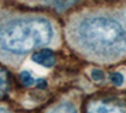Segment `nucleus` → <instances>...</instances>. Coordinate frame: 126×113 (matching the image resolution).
<instances>
[{"label":"nucleus","mask_w":126,"mask_h":113,"mask_svg":"<svg viewBox=\"0 0 126 113\" xmlns=\"http://www.w3.org/2000/svg\"><path fill=\"white\" fill-rule=\"evenodd\" d=\"M88 113H126V108L109 102H97L90 107Z\"/></svg>","instance_id":"obj_3"},{"label":"nucleus","mask_w":126,"mask_h":113,"mask_svg":"<svg viewBox=\"0 0 126 113\" xmlns=\"http://www.w3.org/2000/svg\"><path fill=\"white\" fill-rule=\"evenodd\" d=\"M20 80H22V83L24 86H33V84L38 83V82H40V79L34 78L30 74V72H28V70H24L20 73Z\"/></svg>","instance_id":"obj_7"},{"label":"nucleus","mask_w":126,"mask_h":113,"mask_svg":"<svg viewBox=\"0 0 126 113\" xmlns=\"http://www.w3.org/2000/svg\"><path fill=\"white\" fill-rule=\"evenodd\" d=\"M91 75H92V78H93L94 80H102V79H103V77H105L103 72H102V70H100V69H94V70H92Z\"/></svg>","instance_id":"obj_9"},{"label":"nucleus","mask_w":126,"mask_h":113,"mask_svg":"<svg viewBox=\"0 0 126 113\" xmlns=\"http://www.w3.org/2000/svg\"><path fill=\"white\" fill-rule=\"evenodd\" d=\"M0 113H9V112L5 111V109H3V108H0Z\"/></svg>","instance_id":"obj_10"},{"label":"nucleus","mask_w":126,"mask_h":113,"mask_svg":"<svg viewBox=\"0 0 126 113\" xmlns=\"http://www.w3.org/2000/svg\"><path fill=\"white\" fill-rule=\"evenodd\" d=\"M49 113H77V111H76L75 106H73L72 103L64 102V103H61L59 106L53 108Z\"/></svg>","instance_id":"obj_5"},{"label":"nucleus","mask_w":126,"mask_h":113,"mask_svg":"<svg viewBox=\"0 0 126 113\" xmlns=\"http://www.w3.org/2000/svg\"><path fill=\"white\" fill-rule=\"evenodd\" d=\"M52 35L53 30L47 19H19L0 28V47L14 54H25L48 44Z\"/></svg>","instance_id":"obj_2"},{"label":"nucleus","mask_w":126,"mask_h":113,"mask_svg":"<svg viewBox=\"0 0 126 113\" xmlns=\"http://www.w3.org/2000/svg\"><path fill=\"white\" fill-rule=\"evenodd\" d=\"M110 79L112 82V84L117 86V87L119 86H122V83H124V75L121 73H119V72H113V73H111Z\"/></svg>","instance_id":"obj_8"},{"label":"nucleus","mask_w":126,"mask_h":113,"mask_svg":"<svg viewBox=\"0 0 126 113\" xmlns=\"http://www.w3.org/2000/svg\"><path fill=\"white\" fill-rule=\"evenodd\" d=\"M33 60L35 62V63L43 65V67L50 68V67H53L54 63H56V57H54V53L52 52V50L43 49V50L37 52L33 55Z\"/></svg>","instance_id":"obj_4"},{"label":"nucleus","mask_w":126,"mask_h":113,"mask_svg":"<svg viewBox=\"0 0 126 113\" xmlns=\"http://www.w3.org/2000/svg\"><path fill=\"white\" fill-rule=\"evenodd\" d=\"M76 35L82 47L98 55H115L126 49V30L113 18H87L78 24Z\"/></svg>","instance_id":"obj_1"},{"label":"nucleus","mask_w":126,"mask_h":113,"mask_svg":"<svg viewBox=\"0 0 126 113\" xmlns=\"http://www.w3.org/2000/svg\"><path fill=\"white\" fill-rule=\"evenodd\" d=\"M9 89V74L5 70L0 69V97L5 96Z\"/></svg>","instance_id":"obj_6"}]
</instances>
